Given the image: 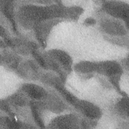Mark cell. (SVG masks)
<instances>
[{
	"mask_svg": "<svg viewBox=\"0 0 129 129\" xmlns=\"http://www.w3.org/2000/svg\"><path fill=\"white\" fill-rule=\"evenodd\" d=\"M60 19H52L43 21L34 28L38 40L44 45L53 27L60 21Z\"/></svg>",
	"mask_w": 129,
	"mask_h": 129,
	"instance_id": "11",
	"label": "cell"
},
{
	"mask_svg": "<svg viewBox=\"0 0 129 129\" xmlns=\"http://www.w3.org/2000/svg\"><path fill=\"white\" fill-rule=\"evenodd\" d=\"M42 68L36 61L28 59L22 60L18 67L16 72L19 75L28 80H39L41 73Z\"/></svg>",
	"mask_w": 129,
	"mask_h": 129,
	"instance_id": "7",
	"label": "cell"
},
{
	"mask_svg": "<svg viewBox=\"0 0 129 129\" xmlns=\"http://www.w3.org/2000/svg\"><path fill=\"white\" fill-rule=\"evenodd\" d=\"M46 69L57 73L64 81L73 69V59L68 53L59 49H51L43 54Z\"/></svg>",
	"mask_w": 129,
	"mask_h": 129,
	"instance_id": "2",
	"label": "cell"
},
{
	"mask_svg": "<svg viewBox=\"0 0 129 129\" xmlns=\"http://www.w3.org/2000/svg\"><path fill=\"white\" fill-rule=\"evenodd\" d=\"M22 61L21 57L15 52L9 50H4L2 53V64L9 70L16 71Z\"/></svg>",
	"mask_w": 129,
	"mask_h": 129,
	"instance_id": "13",
	"label": "cell"
},
{
	"mask_svg": "<svg viewBox=\"0 0 129 129\" xmlns=\"http://www.w3.org/2000/svg\"><path fill=\"white\" fill-rule=\"evenodd\" d=\"M65 9L55 4L44 6L26 4L20 6L16 16L20 25L25 29H31L46 20L64 19Z\"/></svg>",
	"mask_w": 129,
	"mask_h": 129,
	"instance_id": "1",
	"label": "cell"
},
{
	"mask_svg": "<svg viewBox=\"0 0 129 129\" xmlns=\"http://www.w3.org/2000/svg\"><path fill=\"white\" fill-rule=\"evenodd\" d=\"M54 88L69 104L74 106L78 99V98L64 88L62 83L56 86Z\"/></svg>",
	"mask_w": 129,
	"mask_h": 129,
	"instance_id": "16",
	"label": "cell"
},
{
	"mask_svg": "<svg viewBox=\"0 0 129 129\" xmlns=\"http://www.w3.org/2000/svg\"><path fill=\"white\" fill-rule=\"evenodd\" d=\"M115 113L124 119L128 118V99L127 97L123 96L115 104L114 106Z\"/></svg>",
	"mask_w": 129,
	"mask_h": 129,
	"instance_id": "15",
	"label": "cell"
},
{
	"mask_svg": "<svg viewBox=\"0 0 129 129\" xmlns=\"http://www.w3.org/2000/svg\"><path fill=\"white\" fill-rule=\"evenodd\" d=\"M102 9L107 15L122 20L128 25V5L123 1H105Z\"/></svg>",
	"mask_w": 129,
	"mask_h": 129,
	"instance_id": "4",
	"label": "cell"
},
{
	"mask_svg": "<svg viewBox=\"0 0 129 129\" xmlns=\"http://www.w3.org/2000/svg\"><path fill=\"white\" fill-rule=\"evenodd\" d=\"M84 23L85 25H92L93 24H95L96 23V21L94 20L93 18H88L86 19Z\"/></svg>",
	"mask_w": 129,
	"mask_h": 129,
	"instance_id": "18",
	"label": "cell"
},
{
	"mask_svg": "<svg viewBox=\"0 0 129 129\" xmlns=\"http://www.w3.org/2000/svg\"><path fill=\"white\" fill-rule=\"evenodd\" d=\"M20 90L23 91L30 100L34 101L43 100L48 93V91L41 86L30 82L22 84Z\"/></svg>",
	"mask_w": 129,
	"mask_h": 129,
	"instance_id": "10",
	"label": "cell"
},
{
	"mask_svg": "<svg viewBox=\"0 0 129 129\" xmlns=\"http://www.w3.org/2000/svg\"><path fill=\"white\" fill-rule=\"evenodd\" d=\"M123 69L121 64L116 60H103L97 62L96 73L111 79L120 77L123 73Z\"/></svg>",
	"mask_w": 129,
	"mask_h": 129,
	"instance_id": "9",
	"label": "cell"
},
{
	"mask_svg": "<svg viewBox=\"0 0 129 129\" xmlns=\"http://www.w3.org/2000/svg\"><path fill=\"white\" fill-rule=\"evenodd\" d=\"M74 106L83 117L98 120L102 116V112L100 108L89 101L78 99Z\"/></svg>",
	"mask_w": 129,
	"mask_h": 129,
	"instance_id": "8",
	"label": "cell"
},
{
	"mask_svg": "<svg viewBox=\"0 0 129 129\" xmlns=\"http://www.w3.org/2000/svg\"><path fill=\"white\" fill-rule=\"evenodd\" d=\"M83 12L82 8L78 6L66 7L65 18L72 20H77Z\"/></svg>",
	"mask_w": 129,
	"mask_h": 129,
	"instance_id": "17",
	"label": "cell"
},
{
	"mask_svg": "<svg viewBox=\"0 0 129 129\" xmlns=\"http://www.w3.org/2000/svg\"><path fill=\"white\" fill-rule=\"evenodd\" d=\"M42 102L44 108L53 113L60 114L70 108L69 103L59 93L53 91H48L46 97Z\"/></svg>",
	"mask_w": 129,
	"mask_h": 129,
	"instance_id": "6",
	"label": "cell"
},
{
	"mask_svg": "<svg viewBox=\"0 0 129 129\" xmlns=\"http://www.w3.org/2000/svg\"><path fill=\"white\" fill-rule=\"evenodd\" d=\"M97 62L89 60H82L74 65L73 69L79 74L82 75H91L96 73Z\"/></svg>",
	"mask_w": 129,
	"mask_h": 129,
	"instance_id": "14",
	"label": "cell"
},
{
	"mask_svg": "<svg viewBox=\"0 0 129 129\" xmlns=\"http://www.w3.org/2000/svg\"><path fill=\"white\" fill-rule=\"evenodd\" d=\"M5 101L14 107L16 110H19L30 105V99L21 90L8 97Z\"/></svg>",
	"mask_w": 129,
	"mask_h": 129,
	"instance_id": "12",
	"label": "cell"
},
{
	"mask_svg": "<svg viewBox=\"0 0 129 129\" xmlns=\"http://www.w3.org/2000/svg\"><path fill=\"white\" fill-rule=\"evenodd\" d=\"M99 28L106 36H125L127 34L128 26L122 20L107 15L99 20Z\"/></svg>",
	"mask_w": 129,
	"mask_h": 129,
	"instance_id": "3",
	"label": "cell"
},
{
	"mask_svg": "<svg viewBox=\"0 0 129 129\" xmlns=\"http://www.w3.org/2000/svg\"><path fill=\"white\" fill-rule=\"evenodd\" d=\"M81 117L78 114L70 112L61 114L53 118L48 123L50 128H81Z\"/></svg>",
	"mask_w": 129,
	"mask_h": 129,
	"instance_id": "5",
	"label": "cell"
}]
</instances>
